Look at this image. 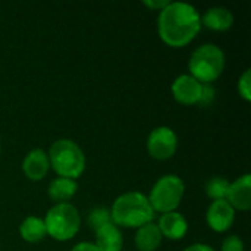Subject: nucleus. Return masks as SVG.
Returning a JSON list of instances; mask_svg holds the SVG:
<instances>
[{
    "mask_svg": "<svg viewBox=\"0 0 251 251\" xmlns=\"http://www.w3.org/2000/svg\"><path fill=\"white\" fill-rule=\"evenodd\" d=\"M201 29L200 12L187 1H169L157 18L160 38L171 47H184Z\"/></svg>",
    "mask_w": 251,
    "mask_h": 251,
    "instance_id": "obj_1",
    "label": "nucleus"
},
{
    "mask_svg": "<svg viewBox=\"0 0 251 251\" xmlns=\"http://www.w3.org/2000/svg\"><path fill=\"white\" fill-rule=\"evenodd\" d=\"M110 216L116 226L140 228L153 222L154 210L146 194L140 191H128L113 201Z\"/></svg>",
    "mask_w": 251,
    "mask_h": 251,
    "instance_id": "obj_2",
    "label": "nucleus"
},
{
    "mask_svg": "<svg viewBox=\"0 0 251 251\" xmlns=\"http://www.w3.org/2000/svg\"><path fill=\"white\" fill-rule=\"evenodd\" d=\"M47 154L50 166L59 176L76 179L85 169V154L82 149L69 138L56 140Z\"/></svg>",
    "mask_w": 251,
    "mask_h": 251,
    "instance_id": "obj_3",
    "label": "nucleus"
},
{
    "mask_svg": "<svg viewBox=\"0 0 251 251\" xmlns=\"http://www.w3.org/2000/svg\"><path fill=\"white\" fill-rule=\"evenodd\" d=\"M225 68L224 50L213 44L204 43L194 49L188 59L190 75L203 84H210L221 76Z\"/></svg>",
    "mask_w": 251,
    "mask_h": 251,
    "instance_id": "obj_4",
    "label": "nucleus"
},
{
    "mask_svg": "<svg viewBox=\"0 0 251 251\" xmlns=\"http://www.w3.org/2000/svg\"><path fill=\"white\" fill-rule=\"evenodd\" d=\"M47 235L57 241H68L76 235L81 228L78 209L71 203H56L44 218Z\"/></svg>",
    "mask_w": 251,
    "mask_h": 251,
    "instance_id": "obj_5",
    "label": "nucleus"
},
{
    "mask_svg": "<svg viewBox=\"0 0 251 251\" xmlns=\"http://www.w3.org/2000/svg\"><path fill=\"white\" fill-rule=\"evenodd\" d=\"M184 191H185L184 181L178 175L168 174L160 176L154 182L147 199L153 210L160 212L163 215V213L175 212L178 209V206L182 201Z\"/></svg>",
    "mask_w": 251,
    "mask_h": 251,
    "instance_id": "obj_6",
    "label": "nucleus"
},
{
    "mask_svg": "<svg viewBox=\"0 0 251 251\" xmlns=\"http://www.w3.org/2000/svg\"><path fill=\"white\" fill-rule=\"evenodd\" d=\"M178 147V137L169 126H156L147 138V150L157 160L172 157Z\"/></svg>",
    "mask_w": 251,
    "mask_h": 251,
    "instance_id": "obj_7",
    "label": "nucleus"
},
{
    "mask_svg": "<svg viewBox=\"0 0 251 251\" xmlns=\"http://www.w3.org/2000/svg\"><path fill=\"white\" fill-rule=\"evenodd\" d=\"M172 94L182 104H199L203 94V82L190 74H182L172 82Z\"/></svg>",
    "mask_w": 251,
    "mask_h": 251,
    "instance_id": "obj_8",
    "label": "nucleus"
},
{
    "mask_svg": "<svg viewBox=\"0 0 251 251\" xmlns=\"http://www.w3.org/2000/svg\"><path fill=\"white\" fill-rule=\"evenodd\" d=\"M234 219H235V210L226 201V199L213 200L209 204L207 212H206V221L213 231L216 232L228 231L232 226Z\"/></svg>",
    "mask_w": 251,
    "mask_h": 251,
    "instance_id": "obj_9",
    "label": "nucleus"
},
{
    "mask_svg": "<svg viewBox=\"0 0 251 251\" xmlns=\"http://www.w3.org/2000/svg\"><path fill=\"white\" fill-rule=\"evenodd\" d=\"M226 201L235 209L246 212L251 207V175L244 174L234 182H229Z\"/></svg>",
    "mask_w": 251,
    "mask_h": 251,
    "instance_id": "obj_10",
    "label": "nucleus"
},
{
    "mask_svg": "<svg viewBox=\"0 0 251 251\" xmlns=\"http://www.w3.org/2000/svg\"><path fill=\"white\" fill-rule=\"evenodd\" d=\"M50 169V160L49 154L43 149H34L31 150L22 162V171L26 178L32 181L43 179Z\"/></svg>",
    "mask_w": 251,
    "mask_h": 251,
    "instance_id": "obj_11",
    "label": "nucleus"
},
{
    "mask_svg": "<svg viewBox=\"0 0 251 251\" xmlns=\"http://www.w3.org/2000/svg\"><path fill=\"white\" fill-rule=\"evenodd\" d=\"M157 226L162 232V237H166L169 240H181L188 231V222L179 212L163 213L159 219Z\"/></svg>",
    "mask_w": 251,
    "mask_h": 251,
    "instance_id": "obj_12",
    "label": "nucleus"
},
{
    "mask_svg": "<svg viewBox=\"0 0 251 251\" xmlns=\"http://www.w3.org/2000/svg\"><path fill=\"white\" fill-rule=\"evenodd\" d=\"M101 251H121L124 246V238L119 226L109 222L99 229H96V243Z\"/></svg>",
    "mask_w": 251,
    "mask_h": 251,
    "instance_id": "obj_13",
    "label": "nucleus"
},
{
    "mask_svg": "<svg viewBox=\"0 0 251 251\" xmlns=\"http://www.w3.org/2000/svg\"><path fill=\"white\" fill-rule=\"evenodd\" d=\"M201 16V25L213 29V31H226L234 24L232 12L225 6H213L209 7Z\"/></svg>",
    "mask_w": 251,
    "mask_h": 251,
    "instance_id": "obj_14",
    "label": "nucleus"
},
{
    "mask_svg": "<svg viewBox=\"0 0 251 251\" xmlns=\"http://www.w3.org/2000/svg\"><path fill=\"white\" fill-rule=\"evenodd\" d=\"M162 232L157 224H146L137 228L135 234V246L140 251H156L162 243Z\"/></svg>",
    "mask_w": 251,
    "mask_h": 251,
    "instance_id": "obj_15",
    "label": "nucleus"
},
{
    "mask_svg": "<svg viewBox=\"0 0 251 251\" xmlns=\"http://www.w3.org/2000/svg\"><path fill=\"white\" fill-rule=\"evenodd\" d=\"M76 191H78L76 181L71 178H63V176L54 178L49 184V188H47L49 197L56 203H68V200H71Z\"/></svg>",
    "mask_w": 251,
    "mask_h": 251,
    "instance_id": "obj_16",
    "label": "nucleus"
},
{
    "mask_svg": "<svg viewBox=\"0 0 251 251\" xmlns=\"http://www.w3.org/2000/svg\"><path fill=\"white\" fill-rule=\"evenodd\" d=\"M19 234L26 243H38L47 235L44 219L38 216H28L19 225Z\"/></svg>",
    "mask_w": 251,
    "mask_h": 251,
    "instance_id": "obj_17",
    "label": "nucleus"
},
{
    "mask_svg": "<svg viewBox=\"0 0 251 251\" xmlns=\"http://www.w3.org/2000/svg\"><path fill=\"white\" fill-rule=\"evenodd\" d=\"M228 188H229V181L224 176H212L204 185V191H206L207 197L212 200L226 199Z\"/></svg>",
    "mask_w": 251,
    "mask_h": 251,
    "instance_id": "obj_18",
    "label": "nucleus"
},
{
    "mask_svg": "<svg viewBox=\"0 0 251 251\" xmlns=\"http://www.w3.org/2000/svg\"><path fill=\"white\" fill-rule=\"evenodd\" d=\"M109 222H112V216H110V209L107 207H96L88 215V225L94 231Z\"/></svg>",
    "mask_w": 251,
    "mask_h": 251,
    "instance_id": "obj_19",
    "label": "nucleus"
},
{
    "mask_svg": "<svg viewBox=\"0 0 251 251\" xmlns=\"http://www.w3.org/2000/svg\"><path fill=\"white\" fill-rule=\"evenodd\" d=\"M238 93L240 96L250 101L251 100V71L250 69H246L243 72V75L240 76L238 79Z\"/></svg>",
    "mask_w": 251,
    "mask_h": 251,
    "instance_id": "obj_20",
    "label": "nucleus"
},
{
    "mask_svg": "<svg viewBox=\"0 0 251 251\" xmlns=\"http://www.w3.org/2000/svg\"><path fill=\"white\" fill-rule=\"evenodd\" d=\"M222 251H244V243L238 235H228L222 243Z\"/></svg>",
    "mask_w": 251,
    "mask_h": 251,
    "instance_id": "obj_21",
    "label": "nucleus"
},
{
    "mask_svg": "<svg viewBox=\"0 0 251 251\" xmlns=\"http://www.w3.org/2000/svg\"><path fill=\"white\" fill-rule=\"evenodd\" d=\"M213 97H215V91H213L212 85L210 84H203V94H201V100H200L199 104L207 106L213 100Z\"/></svg>",
    "mask_w": 251,
    "mask_h": 251,
    "instance_id": "obj_22",
    "label": "nucleus"
},
{
    "mask_svg": "<svg viewBox=\"0 0 251 251\" xmlns=\"http://www.w3.org/2000/svg\"><path fill=\"white\" fill-rule=\"evenodd\" d=\"M71 251H101L94 243H78L75 244Z\"/></svg>",
    "mask_w": 251,
    "mask_h": 251,
    "instance_id": "obj_23",
    "label": "nucleus"
},
{
    "mask_svg": "<svg viewBox=\"0 0 251 251\" xmlns=\"http://www.w3.org/2000/svg\"><path fill=\"white\" fill-rule=\"evenodd\" d=\"M169 3V0H144L143 1V4H146V6H149V7H153V9H163L166 4Z\"/></svg>",
    "mask_w": 251,
    "mask_h": 251,
    "instance_id": "obj_24",
    "label": "nucleus"
},
{
    "mask_svg": "<svg viewBox=\"0 0 251 251\" xmlns=\"http://www.w3.org/2000/svg\"><path fill=\"white\" fill-rule=\"evenodd\" d=\"M184 251H215L213 247H210L209 244H203V243H196L188 246Z\"/></svg>",
    "mask_w": 251,
    "mask_h": 251,
    "instance_id": "obj_25",
    "label": "nucleus"
},
{
    "mask_svg": "<svg viewBox=\"0 0 251 251\" xmlns=\"http://www.w3.org/2000/svg\"><path fill=\"white\" fill-rule=\"evenodd\" d=\"M0 151H1V146H0Z\"/></svg>",
    "mask_w": 251,
    "mask_h": 251,
    "instance_id": "obj_26",
    "label": "nucleus"
}]
</instances>
